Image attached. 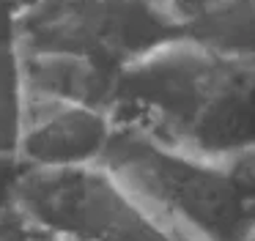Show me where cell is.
I'll list each match as a JSON object with an SVG mask.
<instances>
[{
    "label": "cell",
    "mask_w": 255,
    "mask_h": 241,
    "mask_svg": "<svg viewBox=\"0 0 255 241\" xmlns=\"http://www.w3.org/2000/svg\"><path fill=\"white\" fill-rule=\"evenodd\" d=\"M184 36L222 55H253V0H231L184 25Z\"/></svg>",
    "instance_id": "8"
},
{
    "label": "cell",
    "mask_w": 255,
    "mask_h": 241,
    "mask_svg": "<svg viewBox=\"0 0 255 241\" xmlns=\"http://www.w3.org/2000/svg\"><path fill=\"white\" fill-rule=\"evenodd\" d=\"M19 49L72 52L121 71L134 58L184 36L165 0H39L14 19Z\"/></svg>",
    "instance_id": "4"
},
{
    "label": "cell",
    "mask_w": 255,
    "mask_h": 241,
    "mask_svg": "<svg viewBox=\"0 0 255 241\" xmlns=\"http://www.w3.org/2000/svg\"><path fill=\"white\" fill-rule=\"evenodd\" d=\"M8 214L58 241H170L102 167H28L8 186Z\"/></svg>",
    "instance_id": "3"
},
{
    "label": "cell",
    "mask_w": 255,
    "mask_h": 241,
    "mask_svg": "<svg viewBox=\"0 0 255 241\" xmlns=\"http://www.w3.org/2000/svg\"><path fill=\"white\" fill-rule=\"evenodd\" d=\"M39 230L28 228L25 222H19L17 217L0 219V241H30Z\"/></svg>",
    "instance_id": "10"
},
{
    "label": "cell",
    "mask_w": 255,
    "mask_h": 241,
    "mask_svg": "<svg viewBox=\"0 0 255 241\" xmlns=\"http://www.w3.org/2000/svg\"><path fill=\"white\" fill-rule=\"evenodd\" d=\"M113 123L105 110L25 91L19 164L69 167L91 164L102 156Z\"/></svg>",
    "instance_id": "5"
},
{
    "label": "cell",
    "mask_w": 255,
    "mask_h": 241,
    "mask_svg": "<svg viewBox=\"0 0 255 241\" xmlns=\"http://www.w3.org/2000/svg\"><path fill=\"white\" fill-rule=\"evenodd\" d=\"M19 69H22V85L28 93L77 102L105 113L110 107L118 74L85 55L33 52V49H19Z\"/></svg>",
    "instance_id": "6"
},
{
    "label": "cell",
    "mask_w": 255,
    "mask_h": 241,
    "mask_svg": "<svg viewBox=\"0 0 255 241\" xmlns=\"http://www.w3.org/2000/svg\"><path fill=\"white\" fill-rule=\"evenodd\" d=\"M253 74V58L173 38L116 74L107 118L118 131L225 164L255 148Z\"/></svg>",
    "instance_id": "1"
},
{
    "label": "cell",
    "mask_w": 255,
    "mask_h": 241,
    "mask_svg": "<svg viewBox=\"0 0 255 241\" xmlns=\"http://www.w3.org/2000/svg\"><path fill=\"white\" fill-rule=\"evenodd\" d=\"M0 219H6V217H0Z\"/></svg>",
    "instance_id": "12"
},
{
    "label": "cell",
    "mask_w": 255,
    "mask_h": 241,
    "mask_svg": "<svg viewBox=\"0 0 255 241\" xmlns=\"http://www.w3.org/2000/svg\"><path fill=\"white\" fill-rule=\"evenodd\" d=\"M6 16H11V14H8V8H6V0H0V19H6Z\"/></svg>",
    "instance_id": "11"
},
{
    "label": "cell",
    "mask_w": 255,
    "mask_h": 241,
    "mask_svg": "<svg viewBox=\"0 0 255 241\" xmlns=\"http://www.w3.org/2000/svg\"><path fill=\"white\" fill-rule=\"evenodd\" d=\"M165 3L170 5L173 14L187 25L189 19H195V16H200V14H209V11L231 3V0H165Z\"/></svg>",
    "instance_id": "9"
},
{
    "label": "cell",
    "mask_w": 255,
    "mask_h": 241,
    "mask_svg": "<svg viewBox=\"0 0 255 241\" xmlns=\"http://www.w3.org/2000/svg\"><path fill=\"white\" fill-rule=\"evenodd\" d=\"M25 85L14 16L0 19V167H19Z\"/></svg>",
    "instance_id": "7"
},
{
    "label": "cell",
    "mask_w": 255,
    "mask_h": 241,
    "mask_svg": "<svg viewBox=\"0 0 255 241\" xmlns=\"http://www.w3.org/2000/svg\"><path fill=\"white\" fill-rule=\"evenodd\" d=\"M96 162L170 241H253L255 148L220 164L113 129Z\"/></svg>",
    "instance_id": "2"
}]
</instances>
